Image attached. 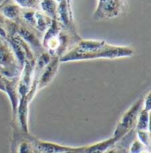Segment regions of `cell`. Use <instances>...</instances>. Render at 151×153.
I'll use <instances>...</instances> for the list:
<instances>
[{
	"label": "cell",
	"instance_id": "9c48e42d",
	"mask_svg": "<svg viewBox=\"0 0 151 153\" xmlns=\"http://www.w3.org/2000/svg\"><path fill=\"white\" fill-rule=\"evenodd\" d=\"M70 0H62L58 3L57 20L61 26H64L68 29L73 27V13L70 5Z\"/></svg>",
	"mask_w": 151,
	"mask_h": 153
},
{
	"label": "cell",
	"instance_id": "ffe728a7",
	"mask_svg": "<svg viewBox=\"0 0 151 153\" xmlns=\"http://www.w3.org/2000/svg\"><path fill=\"white\" fill-rule=\"evenodd\" d=\"M145 148L146 147L138 139H135L130 146L129 153H141L145 151Z\"/></svg>",
	"mask_w": 151,
	"mask_h": 153
},
{
	"label": "cell",
	"instance_id": "d6986e66",
	"mask_svg": "<svg viewBox=\"0 0 151 153\" xmlns=\"http://www.w3.org/2000/svg\"><path fill=\"white\" fill-rule=\"evenodd\" d=\"M137 137L138 140L145 146L149 147L150 144V131L146 130H137Z\"/></svg>",
	"mask_w": 151,
	"mask_h": 153
},
{
	"label": "cell",
	"instance_id": "5bb4252c",
	"mask_svg": "<svg viewBox=\"0 0 151 153\" xmlns=\"http://www.w3.org/2000/svg\"><path fill=\"white\" fill-rule=\"evenodd\" d=\"M39 7L41 12L50 19H57L58 2L55 0H40Z\"/></svg>",
	"mask_w": 151,
	"mask_h": 153
},
{
	"label": "cell",
	"instance_id": "e0dca14e",
	"mask_svg": "<svg viewBox=\"0 0 151 153\" xmlns=\"http://www.w3.org/2000/svg\"><path fill=\"white\" fill-rule=\"evenodd\" d=\"M14 4L23 9H36L39 6L38 0H13Z\"/></svg>",
	"mask_w": 151,
	"mask_h": 153
},
{
	"label": "cell",
	"instance_id": "484cf974",
	"mask_svg": "<svg viewBox=\"0 0 151 153\" xmlns=\"http://www.w3.org/2000/svg\"><path fill=\"white\" fill-rule=\"evenodd\" d=\"M104 153H116V152L113 151V150H110V149H109L108 151H106Z\"/></svg>",
	"mask_w": 151,
	"mask_h": 153
},
{
	"label": "cell",
	"instance_id": "4fadbf2b",
	"mask_svg": "<svg viewBox=\"0 0 151 153\" xmlns=\"http://www.w3.org/2000/svg\"><path fill=\"white\" fill-rule=\"evenodd\" d=\"M117 142L118 140L112 136L103 142H99V143H96L88 146H85L83 153H104Z\"/></svg>",
	"mask_w": 151,
	"mask_h": 153
},
{
	"label": "cell",
	"instance_id": "ac0fdd59",
	"mask_svg": "<svg viewBox=\"0 0 151 153\" xmlns=\"http://www.w3.org/2000/svg\"><path fill=\"white\" fill-rule=\"evenodd\" d=\"M22 18L23 21L26 22L27 24L35 27L36 23V10L34 9H26L24 12H21Z\"/></svg>",
	"mask_w": 151,
	"mask_h": 153
},
{
	"label": "cell",
	"instance_id": "6da1fadb",
	"mask_svg": "<svg viewBox=\"0 0 151 153\" xmlns=\"http://www.w3.org/2000/svg\"><path fill=\"white\" fill-rule=\"evenodd\" d=\"M134 51L132 48L127 46H117L109 44L104 48L87 53H73L71 51H66L65 54L60 57V63L80 61V60H91L98 59H121L129 58L133 56Z\"/></svg>",
	"mask_w": 151,
	"mask_h": 153
},
{
	"label": "cell",
	"instance_id": "8992f818",
	"mask_svg": "<svg viewBox=\"0 0 151 153\" xmlns=\"http://www.w3.org/2000/svg\"><path fill=\"white\" fill-rule=\"evenodd\" d=\"M16 34L27 43V44L30 47V49L34 52V54L39 55L44 51L42 42L38 38L37 35L34 31L30 30L28 27L18 24Z\"/></svg>",
	"mask_w": 151,
	"mask_h": 153
},
{
	"label": "cell",
	"instance_id": "2e32d148",
	"mask_svg": "<svg viewBox=\"0 0 151 153\" xmlns=\"http://www.w3.org/2000/svg\"><path fill=\"white\" fill-rule=\"evenodd\" d=\"M150 111L142 109L141 107L136 120L137 130L150 131Z\"/></svg>",
	"mask_w": 151,
	"mask_h": 153
},
{
	"label": "cell",
	"instance_id": "3957f363",
	"mask_svg": "<svg viewBox=\"0 0 151 153\" xmlns=\"http://www.w3.org/2000/svg\"><path fill=\"white\" fill-rule=\"evenodd\" d=\"M142 102H143V97H140L122 115L113 134V137H115L118 141L121 139L126 134H127L130 129L132 128V126L136 123L139 112L142 107Z\"/></svg>",
	"mask_w": 151,
	"mask_h": 153
},
{
	"label": "cell",
	"instance_id": "603a6c76",
	"mask_svg": "<svg viewBox=\"0 0 151 153\" xmlns=\"http://www.w3.org/2000/svg\"><path fill=\"white\" fill-rule=\"evenodd\" d=\"M0 38H2L4 40H7V38H8V33H7L4 26L2 24H0Z\"/></svg>",
	"mask_w": 151,
	"mask_h": 153
},
{
	"label": "cell",
	"instance_id": "30bf717a",
	"mask_svg": "<svg viewBox=\"0 0 151 153\" xmlns=\"http://www.w3.org/2000/svg\"><path fill=\"white\" fill-rule=\"evenodd\" d=\"M29 101L27 96L19 97V105L17 107L16 118H18L21 128L23 133L28 134V105Z\"/></svg>",
	"mask_w": 151,
	"mask_h": 153
},
{
	"label": "cell",
	"instance_id": "4316f807",
	"mask_svg": "<svg viewBox=\"0 0 151 153\" xmlns=\"http://www.w3.org/2000/svg\"><path fill=\"white\" fill-rule=\"evenodd\" d=\"M141 153H149V152H145V151H144L143 152H141Z\"/></svg>",
	"mask_w": 151,
	"mask_h": 153
},
{
	"label": "cell",
	"instance_id": "7402d4cb",
	"mask_svg": "<svg viewBox=\"0 0 151 153\" xmlns=\"http://www.w3.org/2000/svg\"><path fill=\"white\" fill-rule=\"evenodd\" d=\"M150 92L149 91L148 94L143 97V102H142V109L150 111L151 110V99H150Z\"/></svg>",
	"mask_w": 151,
	"mask_h": 153
},
{
	"label": "cell",
	"instance_id": "8fae6325",
	"mask_svg": "<svg viewBox=\"0 0 151 153\" xmlns=\"http://www.w3.org/2000/svg\"><path fill=\"white\" fill-rule=\"evenodd\" d=\"M34 145L38 152L42 153H62L68 151H73L77 148V147L60 145L55 143L39 141V140H36L34 142Z\"/></svg>",
	"mask_w": 151,
	"mask_h": 153
},
{
	"label": "cell",
	"instance_id": "7c38bea8",
	"mask_svg": "<svg viewBox=\"0 0 151 153\" xmlns=\"http://www.w3.org/2000/svg\"><path fill=\"white\" fill-rule=\"evenodd\" d=\"M0 13L6 20L16 22L21 15V8L13 2H8L0 4Z\"/></svg>",
	"mask_w": 151,
	"mask_h": 153
},
{
	"label": "cell",
	"instance_id": "ba28073f",
	"mask_svg": "<svg viewBox=\"0 0 151 153\" xmlns=\"http://www.w3.org/2000/svg\"><path fill=\"white\" fill-rule=\"evenodd\" d=\"M18 78L8 79L4 78V93L8 96L9 100L11 102L12 110L13 117L16 118L17 114V107L19 105V93H18Z\"/></svg>",
	"mask_w": 151,
	"mask_h": 153
},
{
	"label": "cell",
	"instance_id": "7a4b0ae2",
	"mask_svg": "<svg viewBox=\"0 0 151 153\" xmlns=\"http://www.w3.org/2000/svg\"><path fill=\"white\" fill-rule=\"evenodd\" d=\"M21 69L8 42L0 38V75L8 79L17 78Z\"/></svg>",
	"mask_w": 151,
	"mask_h": 153
},
{
	"label": "cell",
	"instance_id": "9a60e30c",
	"mask_svg": "<svg viewBox=\"0 0 151 153\" xmlns=\"http://www.w3.org/2000/svg\"><path fill=\"white\" fill-rule=\"evenodd\" d=\"M52 19L45 15L41 11H36V23L34 27H36L37 31L44 33L50 25Z\"/></svg>",
	"mask_w": 151,
	"mask_h": 153
},
{
	"label": "cell",
	"instance_id": "d4e9b609",
	"mask_svg": "<svg viewBox=\"0 0 151 153\" xmlns=\"http://www.w3.org/2000/svg\"><path fill=\"white\" fill-rule=\"evenodd\" d=\"M5 22H6V19L3 16V14L0 13V24H2V25H4V26Z\"/></svg>",
	"mask_w": 151,
	"mask_h": 153
},
{
	"label": "cell",
	"instance_id": "5b68a950",
	"mask_svg": "<svg viewBox=\"0 0 151 153\" xmlns=\"http://www.w3.org/2000/svg\"><path fill=\"white\" fill-rule=\"evenodd\" d=\"M124 0H103L97 3L94 20L112 19L118 17L124 9Z\"/></svg>",
	"mask_w": 151,
	"mask_h": 153
},
{
	"label": "cell",
	"instance_id": "277c9868",
	"mask_svg": "<svg viewBox=\"0 0 151 153\" xmlns=\"http://www.w3.org/2000/svg\"><path fill=\"white\" fill-rule=\"evenodd\" d=\"M62 26L57 19H52L49 27L44 32L42 44L45 51L51 57L57 56V51L59 46V33Z\"/></svg>",
	"mask_w": 151,
	"mask_h": 153
},
{
	"label": "cell",
	"instance_id": "44dd1931",
	"mask_svg": "<svg viewBox=\"0 0 151 153\" xmlns=\"http://www.w3.org/2000/svg\"><path fill=\"white\" fill-rule=\"evenodd\" d=\"M18 153H34L31 144L28 142H21L18 146Z\"/></svg>",
	"mask_w": 151,
	"mask_h": 153
},
{
	"label": "cell",
	"instance_id": "cb8c5ba5",
	"mask_svg": "<svg viewBox=\"0 0 151 153\" xmlns=\"http://www.w3.org/2000/svg\"><path fill=\"white\" fill-rule=\"evenodd\" d=\"M84 149H85V146H82V147H77L76 149L73 150V151H68V152H65L62 153H83L84 152Z\"/></svg>",
	"mask_w": 151,
	"mask_h": 153
},
{
	"label": "cell",
	"instance_id": "52a82bcc",
	"mask_svg": "<svg viewBox=\"0 0 151 153\" xmlns=\"http://www.w3.org/2000/svg\"><path fill=\"white\" fill-rule=\"evenodd\" d=\"M59 59L60 58L58 56L51 57V59L50 60L48 65L42 71L37 82V92L43 89V88L47 87L56 76L60 64Z\"/></svg>",
	"mask_w": 151,
	"mask_h": 153
}]
</instances>
